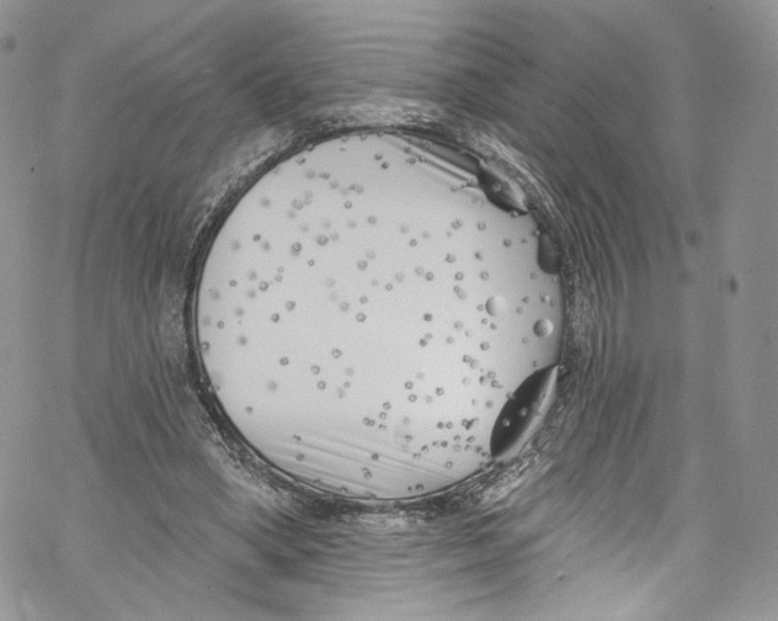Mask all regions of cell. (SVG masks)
Here are the masks:
<instances>
[{
    "instance_id": "obj_1",
    "label": "cell",
    "mask_w": 778,
    "mask_h": 621,
    "mask_svg": "<svg viewBox=\"0 0 778 621\" xmlns=\"http://www.w3.org/2000/svg\"><path fill=\"white\" fill-rule=\"evenodd\" d=\"M557 366L537 370L514 391L495 423L490 449L495 459L513 455L546 412L557 384Z\"/></svg>"
},
{
    "instance_id": "obj_2",
    "label": "cell",
    "mask_w": 778,
    "mask_h": 621,
    "mask_svg": "<svg viewBox=\"0 0 778 621\" xmlns=\"http://www.w3.org/2000/svg\"><path fill=\"white\" fill-rule=\"evenodd\" d=\"M535 331L540 337L547 336V334L552 331V325L550 322L546 321L538 322Z\"/></svg>"
}]
</instances>
